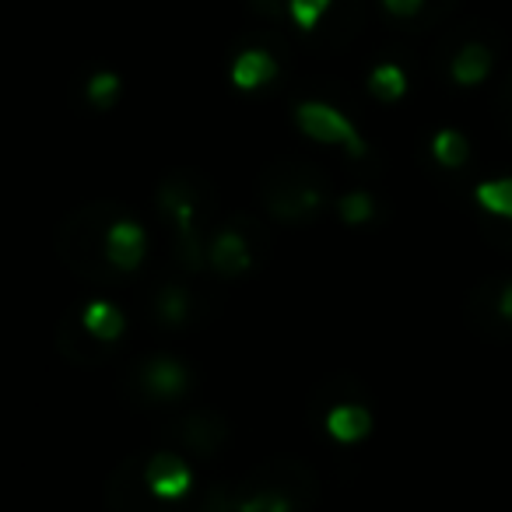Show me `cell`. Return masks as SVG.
I'll return each instance as SVG.
<instances>
[{
    "label": "cell",
    "instance_id": "cell-19",
    "mask_svg": "<svg viewBox=\"0 0 512 512\" xmlns=\"http://www.w3.org/2000/svg\"><path fill=\"white\" fill-rule=\"evenodd\" d=\"M334 207H337V218H341L344 225H362V221H369L372 214H376V200H372V193H365V190L344 193Z\"/></svg>",
    "mask_w": 512,
    "mask_h": 512
},
{
    "label": "cell",
    "instance_id": "cell-14",
    "mask_svg": "<svg viewBox=\"0 0 512 512\" xmlns=\"http://www.w3.org/2000/svg\"><path fill=\"white\" fill-rule=\"evenodd\" d=\"M383 4L397 22H411L414 29H432L456 8V0H383Z\"/></svg>",
    "mask_w": 512,
    "mask_h": 512
},
{
    "label": "cell",
    "instance_id": "cell-8",
    "mask_svg": "<svg viewBox=\"0 0 512 512\" xmlns=\"http://www.w3.org/2000/svg\"><path fill=\"white\" fill-rule=\"evenodd\" d=\"M144 484L165 502H183L197 484V477L179 453H155L144 460Z\"/></svg>",
    "mask_w": 512,
    "mask_h": 512
},
{
    "label": "cell",
    "instance_id": "cell-21",
    "mask_svg": "<svg viewBox=\"0 0 512 512\" xmlns=\"http://www.w3.org/2000/svg\"><path fill=\"white\" fill-rule=\"evenodd\" d=\"M85 99L92 102L95 109H109L116 99H120V78H116V74H109V71L92 74V78H88V85H85Z\"/></svg>",
    "mask_w": 512,
    "mask_h": 512
},
{
    "label": "cell",
    "instance_id": "cell-3",
    "mask_svg": "<svg viewBox=\"0 0 512 512\" xmlns=\"http://www.w3.org/2000/svg\"><path fill=\"white\" fill-rule=\"evenodd\" d=\"M106 505L109 512H190L183 502H165L144 484V460L127 456L113 467L106 484Z\"/></svg>",
    "mask_w": 512,
    "mask_h": 512
},
{
    "label": "cell",
    "instance_id": "cell-11",
    "mask_svg": "<svg viewBox=\"0 0 512 512\" xmlns=\"http://www.w3.org/2000/svg\"><path fill=\"white\" fill-rule=\"evenodd\" d=\"M148 313L162 327H183L193 316V292L183 281H162L148 292Z\"/></svg>",
    "mask_w": 512,
    "mask_h": 512
},
{
    "label": "cell",
    "instance_id": "cell-16",
    "mask_svg": "<svg viewBox=\"0 0 512 512\" xmlns=\"http://www.w3.org/2000/svg\"><path fill=\"white\" fill-rule=\"evenodd\" d=\"M358 25H362V0H334V4H330L327 29H323L320 36L327 46H344L355 36Z\"/></svg>",
    "mask_w": 512,
    "mask_h": 512
},
{
    "label": "cell",
    "instance_id": "cell-1",
    "mask_svg": "<svg viewBox=\"0 0 512 512\" xmlns=\"http://www.w3.org/2000/svg\"><path fill=\"white\" fill-rule=\"evenodd\" d=\"M127 207L113 204V200H92L85 207H74L57 228L53 249L57 256L78 274L81 281L102 288V292H116L127 285V274L116 271L106 256V232Z\"/></svg>",
    "mask_w": 512,
    "mask_h": 512
},
{
    "label": "cell",
    "instance_id": "cell-4",
    "mask_svg": "<svg viewBox=\"0 0 512 512\" xmlns=\"http://www.w3.org/2000/svg\"><path fill=\"white\" fill-rule=\"evenodd\" d=\"M130 383L137 386V397L144 404H179L190 393L193 379L179 358L172 355H144L137 369L130 372Z\"/></svg>",
    "mask_w": 512,
    "mask_h": 512
},
{
    "label": "cell",
    "instance_id": "cell-17",
    "mask_svg": "<svg viewBox=\"0 0 512 512\" xmlns=\"http://www.w3.org/2000/svg\"><path fill=\"white\" fill-rule=\"evenodd\" d=\"M474 197L488 214H495V218H502V221H512V176L481 183L474 190Z\"/></svg>",
    "mask_w": 512,
    "mask_h": 512
},
{
    "label": "cell",
    "instance_id": "cell-2",
    "mask_svg": "<svg viewBox=\"0 0 512 512\" xmlns=\"http://www.w3.org/2000/svg\"><path fill=\"white\" fill-rule=\"evenodd\" d=\"M256 200L281 225H302L330 207V176L306 158H278L256 176Z\"/></svg>",
    "mask_w": 512,
    "mask_h": 512
},
{
    "label": "cell",
    "instance_id": "cell-22",
    "mask_svg": "<svg viewBox=\"0 0 512 512\" xmlns=\"http://www.w3.org/2000/svg\"><path fill=\"white\" fill-rule=\"evenodd\" d=\"M330 4H334V0H288V11H292L295 25H302V29H316L320 18L330 11Z\"/></svg>",
    "mask_w": 512,
    "mask_h": 512
},
{
    "label": "cell",
    "instance_id": "cell-5",
    "mask_svg": "<svg viewBox=\"0 0 512 512\" xmlns=\"http://www.w3.org/2000/svg\"><path fill=\"white\" fill-rule=\"evenodd\" d=\"M165 435L176 446H183L186 453L200 456V460H214L228 439V425L214 407H190V411H183L165 425Z\"/></svg>",
    "mask_w": 512,
    "mask_h": 512
},
{
    "label": "cell",
    "instance_id": "cell-15",
    "mask_svg": "<svg viewBox=\"0 0 512 512\" xmlns=\"http://www.w3.org/2000/svg\"><path fill=\"white\" fill-rule=\"evenodd\" d=\"M278 78V60L271 57L267 50H242L232 64V81L239 88H264L267 81Z\"/></svg>",
    "mask_w": 512,
    "mask_h": 512
},
{
    "label": "cell",
    "instance_id": "cell-12",
    "mask_svg": "<svg viewBox=\"0 0 512 512\" xmlns=\"http://www.w3.org/2000/svg\"><path fill=\"white\" fill-rule=\"evenodd\" d=\"M81 323H85V330L95 337V341L109 344V348H116L120 337L127 334V316H123V309L109 299L81 302Z\"/></svg>",
    "mask_w": 512,
    "mask_h": 512
},
{
    "label": "cell",
    "instance_id": "cell-24",
    "mask_svg": "<svg viewBox=\"0 0 512 512\" xmlns=\"http://www.w3.org/2000/svg\"><path fill=\"white\" fill-rule=\"evenodd\" d=\"M509 92H512V85H509Z\"/></svg>",
    "mask_w": 512,
    "mask_h": 512
},
{
    "label": "cell",
    "instance_id": "cell-6",
    "mask_svg": "<svg viewBox=\"0 0 512 512\" xmlns=\"http://www.w3.org/2000/svg\"><path fill=\"white\" fill-rule=\"evenodd\" d=\"M295 123L306 137H313L316 144H341L355 158L365 155V141L358 137L355 123L344 113H337L327 102H299L295 106Z\"/></svg>",
    "mask_w": 512,
    "mask_h": 512
},
{
    "label": "cell",
    "instance_id": "cell-9",
    "mask_svg": "<svg viewBox=\"0 0 512 512\" xmlns=\"http://www.w3.org/2000/svg\"><path fill=\"white\" fill-rule=\"evenodd\" d=\"M144 249H148V235H144V225L134 218V214L123 211L120 218L109 225V232H106L109 264H113L116 271L130 274V271H137V267L144 264Z\"/></svg>",
    "mask_w": 512,
    "mask_h": 512
},
{
    "label": "cell",
    "instance_id": "cell-10",
    "mask_svg": "<svg viewBox=\"0 0 512 512\" xmlns=\"http://www.w3.org/2000/svg\"><path fill=\"white\" fill-rule=\"evenodd\" d=\"M442 53H446L449 78L456 85H477V81H484L491 71V60H495L491 46L481 43V39H456V46H446Z\"/></svg>",
    "mask_w": 512,
    "mask_h": 512
},
{
    "label": "cell",
    "instance_id": "cell-7",
    "mask_svg": "<svg viewBox=\"0 0 512 512\" xmlns=\"http://www.w3.org/2000/svg\"><path fill=\"white\" fill-rule=\"evenodd\" d=\"M57 351L67 358L71 365H81V369H95V365H102L109 355H113V348L102 341H95L92 334L85 330V323H81V306L67 309L64 316H60L57 323Z\"/></svg>",
    "mask_w": 512,
    "mask_h": 512
},
{
    "label": "cell",
    "instance_id": "cell-13",
    "mask_svg": "<svg viewBox=\"0 0 512 512\" xmlns=\"http://www.w3.org/2000/svg\"><path fill=\"white\" fill-rule=\"evenodd\" d=\"M327 432L337 442H358L372 432V414L365 404H334L327 411Z\"/></svg>",
    "mask_w": 512,
    "mask_h": 512
},
{
    "label": "cell",
    "instance_id": "cell-20",
    "mask_svg": "<svg viewBox=\"0 0 512 512\" xmlns=\"http://www.w3.org/2000/svg\"><path fill=\"white\" fill-rule=\"evenodd\" d=\"M432 155L439 165L456 169V165L467 162V141H463L456 130H442V134H435V141H432Z\"/></svg>",
    "mask_w": 512,
    "mask_h": 512
},
{
    "label": "cell",
    "instance_id": "cell-23",
    "mask_svg": "<svg viewBox=\"0 0 512 512\" xmlns=\"http://www.w3.org/2000/svg\"><path fill=\"white\" fill-rule=\"evenodd\" d=\"M495 323L498 334H512V278L495 281Z\"/></svg>",
    "mask_w": 512,
    "mask_h": 512
},
{
    "label": "cell",
    "instance_id": "cell-18",
    "mask_svg": "<svg viewBox=\"0 0 512 512\" xmlns=\"http://www.w3.org/2000/svg\"><path fill=\"white\" fill-rule=\"evenodd\" d=\"M404 88H407L404 71H400V67H393V64H383V67H376V71L369 74V92L376 95V99H383V102L400 99V95H404Z\"/></svg>",
    "mask_w": 512,
    "mask_h": 512
}]
</instances>
